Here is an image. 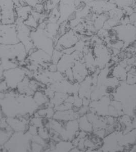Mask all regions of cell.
Returning a JSON list of instances; mask_svg holds the SVG:
<instances>
[{"instance_id": "cell-1", "label": "cell", "mask_w": 136, "mask_h": 152, "mask_svg": "<svg viewBox=\"0 0 136 152\" xmlns=\"http://www.w3.org/2000/svg\"><path fill=\"white\" fill-rule=\"evenodd\" d=\"M24 46L22 43L13 45L0 44V59H8L19 63L26 61L28 57Z\"/></svg>"}, {"instance_id": "cell-2", "label": "cell", "mask_w": 136, "mask_h": 152, "mask_svg": "<svg viewBox=\"0 0 136 152\" xmlns=\"http://www.w3.org/2000/svg\"><path fill=\"white\" fill-rule=\"evenodd\" d=\"M30 36L36 49L43 50L51 56L54 50L55 42L53 39L45 35L44 29L37 28L31 30Z\"/></svg>"}, {"instance_id": "cell-3", "label": "cell", "mask_w": 136, "mask_h": 152, "mask_svg": "<svg viewBox=\"0 0 136 152\" xmlns=\"http://www.w3.org/2000/svg\"><path fill=\"white\" fill-rule=\"evenodd\" d=\"M17 28V36L20 43H22L28 53L36 48L32 41L30 34L31 30L25 24L24 22L17 19L15 23Z\"/></svg>"}, {"instance_id": "cell-4", "label": "cell", "mask_w": 136, "mask_h": 152, "mask_svg": "<svg viewBox=\"0 0 136 152\" xmlns=\"http://www.w3.org/2000/svg\"><path fill=\"white\" fill-rule=\"evenodd\" d=\"M26 76V71L19 67L4 71L3 74V80L11 90H16L18 84Z\"/></svg>"}, {"instance_id": "cell-5", "label": "cell", "mask_w": 136, "mask_h": 152, "mask_svg": "<svg viewBox=\"0 0 136 152\" xmlns=\"http://www.w3.org/2000/svg\"><path fill=\"white\" fill-rule=\"evenodd\" d=\"M1 20L4 24H14L17 20L15 5L13 0H0Z\"/></svg>"}, {"instance_id": "cell-6", "label": "cell", "mask_w": 136, "mask_h": 152, "mask_svg": "<svg viewBox=\"0 0 136 152\" xmlns=\"http://www.w3.org/2000/svg\"><path fill=\"white\" fill-rule=\"evenodd\" d=\"M25 134L24 132H15V133L12 134L9 139L6 143V145L7 146V148L15 149V151H23L26 150L30 147L29 140V137Z\"/></svg>"}, {"instance_id": "cell-7", "label": "cell", "mask_w": 136, "mask_h": 152, "mask_svg": "<svg viewBox=\"0 0 136 152\" xmlns=\"http://www.w3.org/2000/svg\"><path fill=\"white\" fill-rule=\"evenodd\" d=\"M19 42L15 24H4L0 22V44L13 45Z\"/></svg>"}, {"instance_id": "cell-8", "label": "cell", "mask_w": 136, "mask_h": 152, "mask_svg": "<svg viewBox=\"0 0 136 152\" xmlns=\"http://www.w3.org/2000/svg\"><path fill=\"white\" fill-rule=\"evenodd\" d=\"M79 40V34L73 29L69 30L58 38L55 44L54 49L63 51L65 49L74 46Z\"/></svg>"}, {"instance_id": "cell-9", "label": "cell", "mask_w": 136, "mask_h": 152, "mask_svg": "<svg viewBox=\"0 0 136 152\" xmlns=\"http://www.w3.org/2000/svg\"><path fill=\"white\" fill-rule=\"evenodd\" d=\"M113 29L116 32L118 39L125 43H131L136 39V27L134 25H118Z\"/></svg>"}, {"instance_id": "cell-10", "label": "cell", "mask_w": 136, "mask_h": 152, "mask_svg": "<svg viewBox=\"0 0 136 152\" xmlns=\"http://www.w3.org/2000/svg\"><path fill=\"white\" fill-rule=\"evenodd\" d=\"M27 59L29 60L30 63L36 64L41 67L51 63V56L43 50L37 49L28 54Z\"/></svg>"}, {"instance_id": "cell-11", "label": "cell", "mask_w": 136, "mask_h": 152, "mask_svg": "<svg viewBox=\"0 0 136 152\" xmlns=\"http://www.w3.org/2000/svg\"><path fill=\"white\" fill-rule=\"evenodd\" d=\"M28 119L23 116L7 117L6 121L8 126L12 131L15 132H21L26 131L28 129V124H27Z\"/></svg>"}, {"instance_id": "cell-12", "label": "cell", "mask_w": 136, "mask_h": 152, "mask_svg": "<svg viewBox=\"0 0 136 152\" xmlns=\"http://www.w3.org/2000/svg\"><path fill=\"white\" fill-rule=\"evenodd\" d=\"M79 117L78 112L73 109L65 111H55L53 118L62 123H65L69 121L77 119Z\"/></svg>"}, {"instance_id": "cell-13", "label": "cell", "mask_w": 136, "mask_h": 152, "mask_svg": "<svg viewBox=\"0 0 136 152\" xmlns=\"http://www.w3.org/2000/svg\"><path fill=\"white\" fill-rule=\"evenodd\" d=\"M33 8L26 4L15 6V12L17 19L24 22L30 15Z\"/></svg>"}, {"instance_id": "cell-14", "label": "cell", "mask_w": 136, "mask_h": 152, "mask_svg": "<svg viewBox=\"0 0 136 152\" xmlns=\"http://www.w3.org/2000/svg\"><path fill=\"white\" fill-rule=\"evenodd\" d=\"M34 102L39 107H43L46 106L49 102V98L45 94L44 91L37 90L32 96Z\"/></svg>"}, {"instance_id": "cell-15", "label": "cell", "mask_w": 136, "mask_h": 152, "mask_svg": "<svg viewBox=\"0 0 136 152\" xmlns=\"http://www.w3.org/2000/svg\"><path fill=\"white\" fill-rule=\"evenodd\" d=\"M79 130L84 131L88 133H91L93 130V126L89 122L86 115L80 116L79 119Z\"/></svg>"}, {"instance_id": "cell-16", "label": "cell", "mask_w": 136, "mask_h": 152, "mask_svg": "<svg viewBox=\"0 0 136 152\" xmlns=\"http://www.w3.org/2000/svg\"><path fill=\"white\" fill-rule=\"evenodd\" d=\"M73 147L74 146L71 141L62 140L55 145L54 148L57 151H70Z\"/></svg>"}, {"instance_id": "cell-17", "label": "cell", "mask_w": 136, "mask_h": 152, "mask_svg": "<svg viewBox=\"0 0 136 152\" xmlns=\"http://www.w3.org/2000/svg\"><path fill=\"white\" fill-rule=\"evenodd\" d=\"M108 17H109L108 13L107 15L106 12H105L103 14H100L95 19V22H94V26L97 31L103 28L105 22L108 19Z\"/></svg>"}, {"instance_id": "cell-18", "label": "cell", "mask_w": 136, "mask_h": 152, "mask_svg": "<svg viewBox=\"0 0 136 152\" xmlns=\"http://www.w3.org/2000/svg\"><path fill=\"white\" fill-rule=\"evenodd\" d=\"M24 23L25 24L28 26L31 30L37 29L39 25V22L31 14L28 17V18L25 20Z\"/></svg>"}, {"instance_id": "cell-19", "label": "cell", "mask_w": 136, "mask_h": 152, "mask_svg": "<svg viewBox=\"0 0 136 152\" xmlns=\"http://www.w3.org/2000/svg\"><path fill=\"white\" fill-rule=\"evenodd\" d=\"M63 54V52L62 51L54 49L52 54L51 55V63L57 65Z\"/></svg>"}, {"instance_id": "cell-20", "label": "cell", "mask_w": 136, "mask_h": 152, "mask_svg": "<svg viewBox=\"0 0 136 152\" xmlns=\"http://www.w3.org/2000/svg\"><path fill=\"white\" fill-rule=\"evenodd\" d=\"M109 1L111 3H114L120 7L123 8L125 6H130L132 4L133 0H112Z\"/></svg>"}, {"instance_id": "cell-21", "label": "cell", "mask_w": 136, "mask_h": 152, "mask_svg": "<svg viewBox=\"0 0 136 152\" xmlns=\"http://www.w3.org/2000/svg\"><path fill=\"white\" fill-rule=\"evenodd\" d=\"M97 35H98L100 38L103 39V41L105 38L109 37V35H110V33L108 30L105 29L104 28H103L98 30L97 31Z\"/></svg>"}, {"instance_id": "cell-22", "label": "cell", "mask_w": 136, "mask_h": 152, "mask_svg": "<svg viewBox=\"0 0 136 152\" xmlns=\"http://www.w3.org/2000/svg\"><path fill=\"white\" fill-rule=\"evenodd\" d=\"M3 112H2V109H1V106H0V121L2 120V119L3 118Z\"/></svg>"}, {"instance_id": "cell-23", "label": "cell", "mask_w": 136, "mask_h": 152, "mask_svg": "<svg viewBox=\"0 0 136 152\" xmlns=\"http://www.w3.org/2000/svg\"><path fill=\"white\" fill-rule=\"evenodd\" d=\"M93 0H80L81 2H83L84 3H87V4H88L89 3L91 2Z\"/></svg>"}, {"instance_id": "cell-24", "label": "cell", "mask_w": 136, "mask_h": 152, "mask_svg": "<svg viewBox=\"0 0 136 152\" xmlns=\"http://www.w3.org/2000/svg\"><path fill=\"white\" fill-rule=\"evenodd\" d=\"M102 1H107L108 0H102Z\"/></svg>"}, {"instance_id": "cell-25", "label": "cell", "mask_w": 136, "mask_h": 152, "mask_svg": "<svg viewBox=\"0 0 136 152\" xmlns=\"http://www.w3.org/2000/svg\"><path fill=\"white\" fill-rule=\"evenodd\" d=\"M43 0H41V1H43Z\"/></svg>"}, {"instance_id": "cell-26", "label": "cell", "mask_w": 136, "mask_h": 152, "mask_svg": "<svg viewBox=\"0 0 136 152\" xmlns=\"http://www.w3.org/2000/svg\"><path fill=\"white\" fill-rule=\"evenodd\" d=\"M135 112H136V110H135Z\"/></svg>"}]
</instances>
